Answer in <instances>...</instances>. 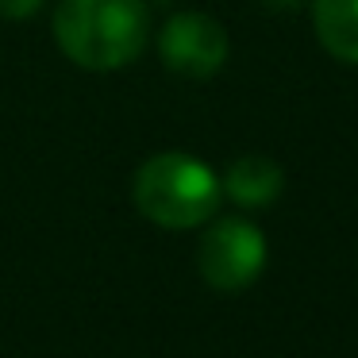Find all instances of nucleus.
<instances>
[{"label": "nucleus", "mask_w": 358, "mask_h": 358, "mask_svg": "<svg viewBox=\"0 0 358 358\" xmlns=\"http://www.w3.org/2000/svg\"><path fill=\"white\" fill-rule=\"evenodd\" d=\"M150 31L143 0H62L55 39L85 70H120L143 50Z\"/></svg>", "instance_id": "1"}, {"label": "nucleus", "mask_w": 358, "mask_h": 358, "mask_svg": "<svg viewBox=\"0 0 358 358\" xmlns=\"http://www.w3.org/2000/svg\"><path fill=\"white\" fill-rule=\"evenodd\" d=\"M135 204L158 227H196L216 212L220 181L193 155H155L135 173Z\"/></svg>", "instance_id": "2"}, {"label": "nucleus", "mask_w": 358, "mask_h": 358, "mask_svg": "<svg viewBox=\"0 0 358 358\" xmlns=\"http://www.w3.org/2000/svg\"><path fill=\"white\" fill-rule=\"evenodd\" d=\"M201 278L220 293H239L262 273L266 266V235L247 220H220L201 239Z\"/></svg>", "instance_id": "3"}, {"label": "nucleus", "mask_w": 358, "mask_h": 358, "mask_svg": "<svg viewBox=\"0 0 358 358\" xmlns=\"http://www.w3.org/2000/svg\"><path fill=\"white\" fill-rule=\"evenodd\" d=\"M158 50L181 78H212L227 62V31L204 12H178L158 35Z\"/></svg>", "instance_id": "4"}, {"label": "nucleus", "mask_w": 358, "mask_h": 358, "mask_svg": "<svg viewBox=\"0 0 358 358\" xmlns=\"http://www.w3.org/2000/svg\"><path fill=\"white\" fill-rule=\"evenodd\" d=\"M281 185H285V178H281L278 162L258 158V155L239 158L224 178L227 196L235 204H243V208H266V204H273L281 196Z\"/></svg>", "instance_id": "5"}, {"label": "nucleus", "mask_w": 358, "mask_h": 358, "mask_svg": "<svg viewBox=\"0 0 358 358\" xmlns=\"http://www.w3.org/2000/svg\"><path fill=\"white\" fill-rule=\"evenodd\" d=\"M316 35L327 55L358 66V0H316Z\"/></svg>", "instance_id": "6"}, {"label": "nucleus", "mask_w": 358, "mask_h": 358, "mask_svg": "<svg viewBox=\"0 0 358 358\" xmlns=\"http://www.w3.org/2000/svg\"><path fill=\"white\" fill-rule=\"evenodd\" d=\"M43 0H0V16L4 20H27L39 12Z\"/></svg>", "instance_id": "7"}, {"label": "nucleus", "mask_w": 358, "mask_h": 358, "mask_svg": "<svg viewBox=\"0 0 358 358\" xmlns=\"http://www.w3.org/2000/svg\"><path fill=\"white\" fill-rule=\"evenodd\" d=\"M266 4H270V8H296L301 0H266Z\"/></svg>", "instance_id": "8"}]
</instances>
